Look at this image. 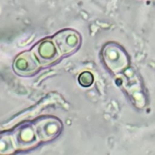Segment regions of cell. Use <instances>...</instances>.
<instances>
[{
	"label": "cell",
	"mask_w": 155,
	"mask_h": 155,
	"mask_svg": "<svg viewBox=\"0 0 155 155\" xmlns=\"http://www.w3.org/2000/svg\"><path fill=\"white\" fill-rule=\"evenodd\" d=\"M53 41L60 55H67L79 48L81 38L77 32L72 30H64L54 35Z\"/></svg>",
	"instance_id": "cell-1"
},
{
	"label": "cell",
	"mask_w": 155,
	"mask_h": 155,
	"mask_svg": "<svg viewBox=\"0 0 155 155\" xmlns=\"http://www.w3.org/2000/svg\"><path fill=\"white\" fill-rule=\"evenodd\" d=\"M38 139L48 141L58 136L61 129V124L57 119L52 117H41L33 124Z\"/></svg>",
	"instance_id": "cell-2"
},
{
	"label": "cell",
	"mask_w": 155,
	"mask_h": 155,
	"mask_svg": "<svg viewBox=\"0 0 155 155\" xmlns=\"http://www.w3.org/2000/svg\"><path fill=\"white\" fill-rule=\"evenodd\" d=\"M33 53L40 65H48L55 61L60 56L54 41L44 39L34 46Z\"/></svg>",
	"instance_id": "cell-3"
},
{
	"label": "cell",
	"mask_w": 155,
	"mask_h": 155,
	"mask_svg": "<svg viewBox=\"0 0 155 155\" xmlns=\"http://www.w3.org/2000/svg\"><path fill=\"white\" fill-rule=\"evenodd\" d=\"M104 60L107 66L115 73L123 71L128 64L127 54L117 45H107L103 52Z\"/></svg>",
	"instance_id": "cell-4"
},
{
	"label": "cell",
	"mask_w": 155,
	"mask_h": 155,
	"mask_svg": "<svg viewBox=\"0 0 155 155\" xmlns=\"http://www.w3.org/2000/svg\"><path fill=\"white\" fill-rule=\"evenodd\" d=\"M39 63L33 52H26L20 54L14 63V69L22 76L32 75L39 69Z\"/></svg>",
	"instance_id": "cell-5"
},
{
	"label": "cell",
	"mask_w": 155,
	"mask_h": 155,
	"mask_svg": "<svg viewBox=\"0 0 155 155\" xmlns=\"http://www.w3.org/2000/svg\"><path fill=\"white\" fill-rule=\"evenodd\" d=\"M37 136L33 125L25 124L20 127L16 134V144L22 148H30L37 143Z\"/></svg>",
	"instance_id": "cell-6"
},
{
	"label": "cell",
	"mask_w": 155,
	"mask_h": 155,
	"mask_svg": "<svg viewBox=\"0 0 155 155\" xmlns=\"http://www.w3.org/2000/svg\"><path fill=\"white\" fill-rule=\"evenodd\" d=\"M78 82L83 87H89L94 83L93 74L89 71H84L79 76Z\"/></svg>",
	"instance_id": "cell-7"
}]
</instances>
